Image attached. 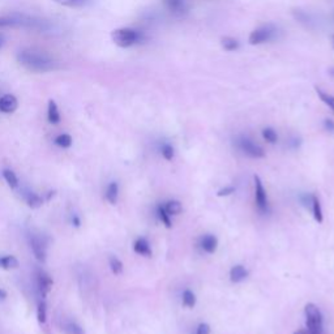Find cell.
Wrapping results in <instances>:
<instances>
[{"mask_svg": "<svg viewBox=\"0 0 334 334\" xmlns=\"http://www.w3.org/2000/svg\"><path fill=\"white\" fill-rule=\"evenodd\" d=\"M26 204H28L29 207H32V209H38V207L42 206L44 200H42V197H40L39 195H37V193L30 192L28 193V196H26Z\"/></svg>", "mask_w": 334, "mask_h": 334, "instance_id": "obj_20", "label": "cell"}, {"mask_svg": "<svg viewBox=\"0 0 334 334\" xmlns=\"http://www.w3.org/2000/svg\"><path fill=\"white\" fill-rule=\"evenodd\" d=\"M329 75H330L331 77H334V67H331V68L329 69Z\"/></svg>", "mask_w": 334, "mask_h": 334, "instance_id": "obj_40", "label": "cell"}, {"mask_svg": "<svg viewBox=\"0 0 334 334\" xmlns=\"http://www.w3.org/2000/svg\"><path fill=\"white\" fill-rule=\"evenodd\" d=\"M109 265H110V269H111V272H113L115 276H119V274L123 273V262H121L118 257L115 256L110 257Z\"/></svg>", "mask_w": 334, "mask_h": 334, "instance_id": "obj_25", "label": "cell"}, {"mask_svg": "<svg viewBox=\"0 0 334 334\" xmlns=\"http://www.w3.org/2000/svg\"><path fill=\"white\" fill-rule=\"evenodd\" d=\"M17 61L30 72H50L58 67V63L49 54L34 49H23L17 52Z\"/></svg>", "mask_w": 334, "mask_h": 334, "instance_id": "obj_1", "label": "cell"}, {"mask_svg": "<svg viewBox=\"0 0 334 334\" xmlns=\"http://www.w3.org/2000/svg\"><path fill=\"white\" fill-rule=\"evenodd\" d=\"M37 319L39 324H45L47 320V308H46V303L39 302L37 307Z\"/></svg>", "mask_w": 334, "mask_h": 334, "instance_id": "obj_29", "label": "cell"}, {"mask_svg": "<svg viewBox=\"0 0 334 334\" xmlns=\"http://www.w3.org/2000/svg\"><path fill=\"white\" fill-rule=\"evenodd\" d=\"M248 277L247 269L243 265H235L231 268L230 270V280L234 283H239L242 281H244Z\"/></svg>", "mask_w": 334, "mask_h": 334, "instance_id": "obj_14", "label": "cell"}, {"mask_svg": "<svg viewBox=\"0 0 334 334\" xmlns=\"http://www.w3.org/2000/svg\"><path fill=\"white\" fill-rule=\"evenodd\" d=\"M161 152H162V156H163V158L167 159V161H171V159L174 158V156H175V152H174L173 145H170V144L162 145Z\"/></svg>", "mask_w": 334, "mask_h": 334, "instance_id": "obj_33", "label": "cell"}, {"mask_svg": "<svg viewBox=\"0 0 334 334\" xmlns=\"http://www.w3.org/2000/svg\"><path fill=\"white\" fill-rule=\"evenodd\" d=\"M3 45H4V34L3 33H0V49L3 47Z\"/></svg>", "mask_w": 334, "mask_h": 334, "instance_id": "obj_39", "label": "cell"}, {"mask_svg": "<svg viewBox=\"0 0 334 334\" xmlns=\"http://www.w3.org/2000/svg\"><path fill=\"white\" fill-rule=\"evenodd\" d=\"M157 212H158V217H159V219H161L162 223H163L167 228H170L171 227V219H170V216H169V214L166 213V211H164L163 205H159L158 209H157Z\"/></svg>", "mask_w": 334, "mask_h": 334, "instance_id": "obj_32", "label": "cell"}, {"mask_svg": "<svg viewBox=\"0 0 334 334\" xmlns=\"http://www.w3.org/2000/svg\"><path fill=\"white\" fill-rule=\"evenodd\" d=\"M72 223H73V225L76 226V227H80V225H81L80 218H78L77 216H73V218H72Z\"/></svg>", "mask_w": 334, "mask_h": 334, "instance_id": "obj_37", "label": "cell"}, {"mask_svg": "<svg viewBox=\"0 0 334 334\" xmlns=\"http://www.w3.org/2000/svg\"><path fill=\"white\" fill-rule=\"evenodd\" d=\"M295 334H300V333H295Z\"/></svg>", "mask_w": 334, "mask_h": 334, "instance_id": "obj_42", "label": "cell"}, {"mask_svg": "<svg viewBox=\"0 0 334 334\" xmlns=\"http://www.w3.org/2000/svg\"><path fill=\"white\" fill-rule=\"evenodd\" d=\"M183 304L188 308H193L195 304H196V295L193 294L191 290H185L183 293Z\"/></svg>", "mask_w": 334, "mask_h": 334, "instance_id": "obj_28", "label": "cell"}, {"mask_svg": "<svg viewBox=\"0 0 334 334\" xmlns=\"http://www.w3.org/2000/svg\"><path fill=\"white\" fill-rule=\"evenodd\" d=\"M141 38V33L136 29H131V28H120V29L113 30V33H111V39L114 44L119 47H123V49L138 44Z\"/></svg>", "mask_w": 334, "mask_h": 334, "instance_id": "obj_4", "label": "cell"}, {"mask_svg": "<svg viewBox=\"0 0 334 334\" xmlns=\"http://www.w3.org/2000/svg\"><path fill=\"white\" fill-rule=\"evenodd\" d=\"M312 212H314V217L319 223L323 222V209H321V204H320V200L317 199L315 195H312Z\"/></svg>", "mask_w": 334, "mask_h": 334, "instance_id": "obj_21", "label": "cell"}, {"mask_svg": "<svg viewBox=\"0 0 334 334\" xmlns=\"http://www.w3.org/2000/svg\"><path fill=\"white\" fill-rule=\"evenodd\" d=\"M274 34H276V28L273 25L260 26V28L255 29L254 32H251L249 37H248V42L252 46L265 44V42H268V40H270L274 37Z\"/></svg>", "mask_w": 334, "mask_h": 334, "instance_id": "obj_5", "label": "cell"}, {"mask_svg": "<svg viewBox=\"0 0 334 334\" xmlns=\"http://www.w3.org/2000/svg\"><path fill=\"white\" fill-rule=\"evenodd\" d=\"M3 178L7 182V184H8L11 188L18 187V178L12 170H8V169H7V170H3Z\"/></svg>", "mask_w": 334, "mask_h": 334, "instance_id": "obj_24", "label": "cell"}, {"mask_svg": "<svg viewBox=\"0 0 334 334\" xmlns=\"http://www.w3.org/2000/svg\"><path fill=\"white\" fill-rule=\"evenodd\" d=\"M331 44H333V47H334V35H331Z\"/></svg>", "mask_w": 334, "mask_h": 334, "instance_id": "obj_41", "label": "cell"}, {"mask_svg": "<svg viewBox=\"0 0 334 334\" xmlns=\"http://www.w3.org/2000/svg\"><path fill=\"white\" fill-rule=\"evenodd\" d=\"M64 331H66V334H85L84 329L81 328L78 324L72 323V321L66 324V326H64Z\"/></svg>", "mask_w": 334, "mask_h": 334, "instance_id": "obj_30", "label": "cell"}, {"mask_svg": "<svg viewBox=\"0 0 334 334\" xmlns=\"http://www.w3.org/2000/svg\"><path fill=\"white\" fill-rule=\"evenodd\" d=\"M20 262L15 256L7 255V256L0 257V268L6 269V270H11V269H17Z\"/></svg>", "mask_w": 334, "mask_h": 334, "instance_id": "obj_17", "label": "cell"}, {"mask_svg": "<svg viewBox=\"0 0 334 334\" xmlns=\"http://www.w3.org/2000/svg\"><path fill=\"white\" fill-rule=\"evenodd\" d=\"M293 15H294L295 20H298L299 23L305 24L307 26L311 24V18H309V16L307 15L305 12H303L302 9H295V11H293Z\"/></svg>", "mask_w": 334, "mask_h": 334, "instance_id": "obj_31", "label": "cell"}, {"mask_svg": "<svg viewBox=\"0 0 334 334\" xmlns=\"http://www.w3.org/2000/svg\"><path fill=\"white\" fill-rule=\"evenodd\" d=\"M234 192H235V188H234L233 185H227V187L219 190L217 195H218L219 197H223V196H228V195H231V193Z\"/></svg>", "mask_w": 334, "mask_h": 334, "instance_id": "obj_34", "label": "cell"}, {"mask_svg": "<svg viewBox=\"0 0 334 334\" xmlns=\"http://www.w3.org/2000/svg\"><path fill=\"white\" fill-rule=\"evenodd\" d=\"M18 107V101L13 94H4L0 97V111L4 114L15 113Z\"/></svg>", "mask_w": 334, "mask_h": 334, "instance_id": "obj_9", "label": "cell"}, {"mask_svg": "<svg viewBox=\"0 0 334 334\" xmlns=\"http://www.w3.org/2000/svg\"><path fill=\"white\" fill-rule=\"evenodd\" d=\"M221 46L222 49H225L226 51H235V50L239 49L240 44L239 40L235 39V38L225 37L221 39Z\"/></svg>", "mask_w": 334, "mask_h": 334, "instance_id": "obj_19", "label": "cell"}, {"mask_svg": "<svg viewBox=\"0 0 334 334\" xmlns=\"http://www.w3.org/2000/svg\"><path fill=\"white\" fill-rule=\"evenodd\" d=\"M37 283L39 290L42 291L44 294H46V293H49V291L51 290L52 283L54 282H52V278L46 273V272L37 270Z\"/></svg>", "mask_w": 334, "mask_h": 334, "instance_id": "obj_10", "label": "cell"}, {"mask_svg": "<svg viewBox=\"0 0 334 334\" xmlns=\"http://www.w3.org/2000/svg\"><path fill=\"white\" fill-rule=\"evenodd\" d=\"M200 245H201L202 249L207 254H214L217 251V245H218V240L214 235H211V234H206L201 238L200 240Z\"/></svg>", "mask_w": 334, "mask_h": 334, "instance_id": "obj_11", "label": "cell"}, {"mask_svg": "<svg viewBox=\"0 0 334 334\" xmlns=\"http://www.w3.org/2000/svg\"><path fill=\"white\" fill-rule=\"evenodd\" d=\"M47 119H49V121L51 124H59L61 120L58 105H56L55 101H52V99H50L49 106H47Z\"/></svg>", "mask_w": 334, "mask_h": 334, "instance_id": "obj_13", "label": "cell"}, {"mask_svg": "<svg viewBox=\"0 0 334 334\" xmlns=\"http://www.w3.org/2000/svg\"><path fill=\"white\" fill-rule=\"evenodd\" d=\"M52 2L63 7H69V8H78L87 4V0H52Z\"/></svg>", "mask_w": 334, "mask_h": 334, "instance_id": "obj_27", "label": "cell"}, {"mask_svg": "<svg viewBox=\"0 0 334 334\" xmlns=\"http://www.w3.org/2000/svg\"><path fill=\"white\" fill-rule=\"evenodd\" d=\"M72 137L68 133H61V135L56 136L55 138V144L58 145L59 148H63V149H68V148L72 147Z\"/></svg>", "mask_w": 334, "mask_h": 334, "instance_id": "obj_22", "label": "cell"}, {"mask_svg": "<svg viewBox=\"0 0 334 334\" xmlns=\"http://www.w3.org/2000/svg\"><path fill=\"white\" fill-rule=\"evenodd\" d=\"M255 200H256V205L259 207V211L262 214L269 213V202L268 196H266V191L262 185L261 179L259 176H255Z\"/></svg>", "mask_w": 334, "mask_h": 334, "instance_id": "obj_7", "label": "cell"}, {"mask_svg": "<svg viewBox=\"0 0 334 334\" xmlns=\"http://www.w3.org/2000/svg\"><path fill=\"white\" fill-rule=\"evenodd\" d=\"M119 197V185L116 182H111L107 185L106 190V200L111 205H115L118 202Z\"/></svg>", "mask_w": 334, "mask_h": 334, "instance_id": "obj_15", "label": "cell"}, {"mask_svg": "<svg viewBox=\"0 0 334 334\" xmlns=\"http://www.w3.org/2000/svg\"><path fill=\"white\" fill-rule=\"evenodd\" d=\"M196 334H211V326L205 323H201L197 326Z\"/></svg>", "mask_w": 334, "mask_h": 334, "instance_id": "obj_35", "label": "cell"}, {"mask_svg": "<svg viewBox=\"0 0 334 334\" xmlns=\"http://www.w3.org/2000/svg\"><path fill=\"white\" fill-rule=\"evenodd\" d=\"M7 298V291L3 290V288H0V299H6Z\"/></svg>", "mask_w": 334, "mask_h": 334, "instance_id": "obj_38", "label": "cell"}, {"mask_svg": "<svg viewBox=\"0 0 334 334\" xmlns=\"http://www.w3.org/2000/svg\"><path fill=\"white\" fill-rule=\"evenodd\" d=\"M133 251L136 254L141 255V256L150 257L152 256V248H150L149 242L145 238H138L133 244Z\"/></svg>", "mask_w": 334, "mask_h": 334, "instance_id": "obj_12", "label": "cell"}, {"mask_svg": "<svg viewBox=\"0 0 334 334\" xmlns=\"http://www.w3.org/2000/svg\"><path fill=\"white\" fill-rule=\"evenodd\" d=\"M305 324H307V331L309 334H323L324 333V320L323 314L317 305L314 303H308L304 307Z\"/></svg>", "mask_w": 334, "mask_h": 334, "instance_id": "obj_3", "label": "cell"}, {"mask_svg": "<svg viewBox=\"0 0 334 334\" xmlns=\"http://www.w3.org/2000/svg\"><path fill=\"white\" fill-rule=\"evenodd\" d=\"M4 28H17V29L47 32V30L51 29V25H50L49 21L42 20V18L12 13V15L0 16V29H4Z\"/></svg>", "mask_w": 334, "mask_h": 334, "instance_id": "obj_2", "label": "cell"}, {"mask_svg": "<svg viewBox=\"0 0 334 334\" xmlns=\"http://www.w3.org/2000/svg\"><path fill=\"white\" fill-rule=\"evenodd\" d=\"M262 137H264V140H265L266 142H269V144H276V142L278 141V135H277L276 131L270 127L262 130Z\"/></svg>", "mask_w": 334, "mask_h": 334, "instance_id": "obj_26", "label": "cell"}, {"mask_svg": "<svg viewBox=\"0 0 334 334\" xmlns=\"http://www.w3.org/2000/svg\"><path fill=\"white\" fill-rule=\"evenodd\" d=\"M238 148L242 150L244 154L252 157V158H262L265 156V152L260 145H257L256 142H254L251 138L245 137V136H240L238 138Z\"/></svg>", "mask_w": 334, "mask_h": 334, "instance_id": "obj_6", "label": "cell"}, {"mask_svg": "<svg viewBox=\"0 0 334 334\" xmlns=\"http://www.w3.org/2000/svg\"><path fill=\"white\" fill-rule=\"evenodd\" d=\"M316 93H317V95L320 97V99H321V101H323L326 106L330 107L331 111L334 113V95L324 92V90L320 89V88H316Z\"/></svg>", "mask_w": 334, "mask_h": 334, "instance_id": "obj_23", "label": "cell"}, {"mask_svg": "<svg viewBox=\"0 0 334 334\" xmlns=\"http://www.w3.org/2000/svg\"><path fill=\"white\" fill-rule=\"evenodd\" d=\"M164 211H166V213L169 214V216H178L180 212H182L183 206L182 204H180V201H178V200H170V201H167L166 204L163 205Z\"/></svg>", "mask_w": 334, "mask_h": 334, "instance_id": "obj_18", "label": "cell"}, {"mask_svg": "<svg viewBox=\"0 0 334 334\" xmlns=\"http://www.w3.org/2000/svg\"><path fill=\"white\" fill-rule=\"evenodd\" d=\"M30 248H32L33 254H34L35 259L39 262L46 261V244L44 240L38 238V236L33 235L30 238Z\"/></svg>", "mask_w": 334, "mask_h": 334, "instance_id": "obj_8", "label": "cell"}, {"mask_svg": "<svg viewBox=\"0 0 334 334\" xmlns=\"http://www.w3.org/2000/svg\"><path fill=\"white\" fill-rule=\"evenodd\" d=\"M163 3L173 13H183L185 11V0H163Z\"/></svg>", "mask_w": 334, "mask_h": 334, "instance_id": "obj_16", "label": "cell"}, {"mask_svg": "<svg viewBox=\"0 0 334 334\" xmlns=\"http://www.w3.org/2000/svg\"><path fill=\"white\" fill-rule=\"evenodd\" d=\"M324 126H325V128L329 132H334V121L331 119H325L324 120Z\"/></svg>", "mask_w": 334, "mask_h": 334, "instance_id": "obj_36", "label": "cell"}]
</instances>
